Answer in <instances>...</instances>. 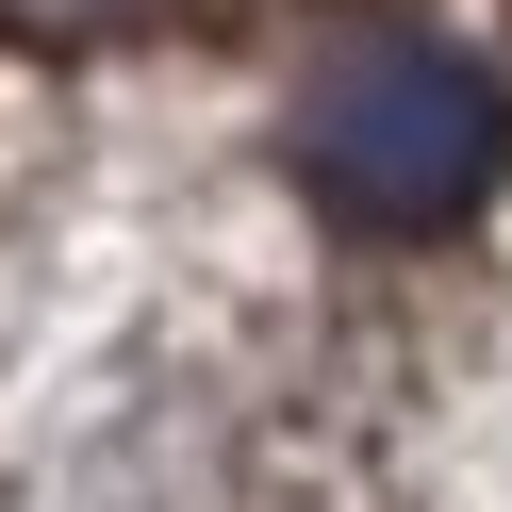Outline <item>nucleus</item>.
Segmentation results:
<instances>
[{
	"instance_id": "1",
	"label": "nucleus",
	"mask_w": 512,
	"mask_h": 512,
	"mask_svg": "<svg viewBox=\"0 0 512 512\" xmlns=\"http://www.w3.org/2000/svg\"><path fill=\"white\" fill-rule=\"evenodd\" d=\"M298 166H314V199L380 215V232H430V215H463L479 166H496V83H479L463 50H430V34H380V50H347V67L314 83Z\"/></svg>"
}]
</instances>
